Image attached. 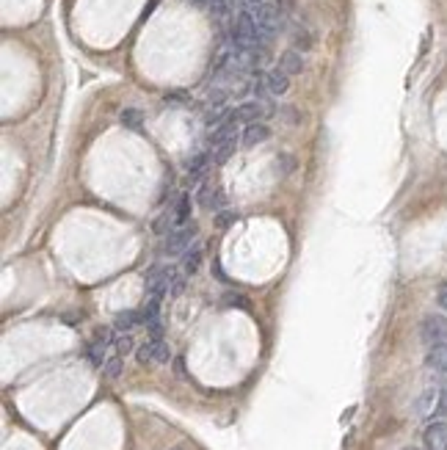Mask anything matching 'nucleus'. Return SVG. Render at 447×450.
Returning a JSON list of instances; mask_svg holds the SVG:
<instances>
[{"label": "nucleus", "mask_w": 447, "mask_h": 450, "mask_svg": "<svg viewBox=\"0 0 447 450\" xmlns=\"http://www.w3.org/2000/svg\"><path fill=\"white\" fill-rule=\"evenodd\" d=\"M196 240V224H182L166 235V254H185Z\"/></svg>", "instance_id": "obj_1"}, {"label": "nucleus", "mask_w": 447, "mask_h": 450, "mask_svg": "<svg viewBox=\"0 0 447 450\" xmlns=\"http://www.w3.org/2000/svg\"><path fill=\"white\" fill-rule=\"evenodd\" d=\"M138 362L141 364H163V362L172 360V351H169V346L163 343V337H152V340H146L141 348H138Z\"/></svg>", "instance_id": "obj_2"}, {"label": "nucleus", "mask_w": 447, "mask_h": 450, "mask_svg": "<svg viewBox=\"0 0 447 450\" xmlns=\"http://www.w3.org/2000/svg\"><path fill=\"white\" fill-rule=\"evenodd\" d=\"M422 340L425 346H447V318L445 315H428L422 320Z\"/></svg>", "instance_id": "obj_3"}, {"label": "nucleus", "mask_w": 447, "mask_h": 450, "mask_svg": "<svg viewBox=\"0 0 447 450\" xmlns=\"http://www.w3.org/2000/svg\"><path fill=\"white\" fill-rule=\"evenodd\" d=\"M252 14H254V20H257V25H260V31H263V36H266V39H270V36L279 31V25H282L279 8H276V6H270V3H260Z\"/></svg>", "instance_id": "obj_4"}, {"label": "nucleus", "mask_w": 447, "mask_h": 450, "mask_svg": "<svg viewBox=\"0 0 447 450\" xmlns=\"http://www.w3.org/2000/svg\"><path fill=\"white\" fill-rule=\"evenodd\" d=\"M263 89L273 94V97H282L284 91L290 89V75L282 69V67H273L270 72H266V78H263Z\"/></svg>", "instance_id": "obj_5"}, {"label": "nucleus", "mask_w": 447, "mask_h": 450, "mask_svg": "<svg viewBox=\"0 0 447 450\" xmlns=\"http://www.w3.org/2000/svg\"><path fill=\"white\" fill-rule=\"evenodd\" d=\"M108 343H111V332H108V329H99V332L94 334V340L89 343V360L94 367H102V364H105V348H108Z\"/></svg>", "instance_id": "obj_6"}, {"label": "nucleus", "mask_w": 447, "mask_h": 450, "mask_svg": "<svg viewBox=\"0 0 447 450\" xmlns=\"http://www.w3.org/2000/svg\"><path fill=\"white\" fill-rule=\"evenodd\" d=\"M425 445L428 450H447V423H431L425 428Z\"/></svg>", "instance_id": "obj_7"}, {"label": "nucleus", "mask_w": 447, "mask_h": 450, "mask_svg": "<svg viewBox=\"0 0 447 450\" xmlns=\"http://www.w3.org/2000/svg\"><path fill=\"white\" fill-rule=\"evenodd\" d=\"M268 125H263V122H252V125H246V130H243V146H257V144H263V141H268Z\"/></svg>", "instance_id": "obj_8"}, {"label": "nucleus", "mask_w": 447, "mask_h": 450, "mask_svg": "<svg viewBox=\"0 0 447 450\" xmlns=\"http://www.w3.org/2000/svg\"><path fill=\"white\" fill-rule=\"evenodd\" d=\"M279 67L287 72V75H301L304 72V55L298 50H284L282 58H279Z\"/></svg>", "instance_id": "obj_9"}, {"label": "nucleus", "mask_w": 447, "mask_h": 450, "mask_svg": "<svg viewBox=\"0 0 447 450\" xmlns=\"http://www.w3.org/2000/svg\"><path fill=\"white\" fill-rule=\"evenodd\" d=\"M263 105L260 102H246V105H240V108H235V119L238 122H243V125H252V122H260L263 119Z\"/></svg>", "instance_id": "obj_10"}, {"label": "nucleus", "mask_w": 447, "mask_h": 450, "mask_svg": "<svg viewBox=\"0 0 447 450\" xmlns=\"http://www.w3.org/2000/svg\"><path fill=\"white\" fill-rule=\"evenodd\" d=\"M235 146H238V133L226 135L224 141L213 144V146H210V155H213V161H216V163H224V161L235 152Z\"/></svg>", "instance_id": "obj_11"}, {"label": "nucleus", "mask_w": 447, "mask_h": 450, "mask_svg": "<svg viewBox=\"0 0 447 450\" xmlns=\"http://www.w3.org/2000/svg\"><path fill=\"white\" fill-rule=\"evenodd\" d=\"M172 213H174V229L188 224V219H191V193H179L174 207H172Z\"/></svg>", "instance_id": "obj_12"}, {"label": "nucleus", "mask_w": 447, "mask_h": 450, "mask_svg": "<svg viewBox=\"0 0 447 450\" xmlns=\"http://www.w3.org/2000/svg\"><path fill=\"white\" fill-rule=\"evenodd\" d=\"M138 323H144V315L138 310H125V313H119V315L114 318V326L119 332H133Z\"/></svg>", "instance_id": "obj_13"}, {"label": "nucleus", "mask_w": 447, "mask_h": 450, "mask_svg": "<svg viewBox=\"0 0 447 450\" xmlns=\"http://www.w3.org/2000/svg\"><path fill=\"white\" fill-rule=\"evenodd\" d=\"M199 202H202V207H205V210H219V207L224 205L221 188H202Z\"/></svg>", "instance_id": "obj_14"}, {"label": "nucleus", "mask_w": 447, "mask_h": 450, "mask_svg": "<svg viewBox=\"0 0 447 450\" xmlns=\"http://www.w3.org/2000/svg\"><path fill=\"white\" fill-rule=\"evenodd\" d=\"M428 367L447 373V346H431L428 348Z\"/></svg>", "instance_id": "obj_15"}, {"label": "nucleus", "mask_w": 447, "mask_h": 450, "mask_svg": "<svg viewBox=\"0 0 447 450\" xmlns=\"http://www.w3.org/2000/svg\"><path fill=\"white\" fill-rule=\"evenodd\" d=\"M199 266H202V246L193 243V246L182 254V271H185V273H196Z\"/></svg>", "instance_id": "obj_16"}, {"label": "nucleus", "mask_w": 447, "mask_h": 450, "mask_svg": "<svg viewBox=\"0 0 447 450\" xmlns=\"http://www.w3.org/2000/svg\"><path fill=\"white\" fill-rule=\"evenodd\" d=\"M119 119H122V125H125V128H130V130H138V128L144 125V114H141V111H135V108H125Z\"/></svg>", "instance_id": "obj_17"}, {"label": "nucleus", "mask_w": 447, "mask_h": 450, "mask_svg": "<svg viewBox=\"0 0 447 450\" xmlns=\"http://www.w3.org/2000/svg\"><path fill=\"white\" fill-rule=\"evenodd\" d=\"M207 163H210V155H205V152L196 155V158L188 163V175H191V177H202L205 169H207Z\"/></svg>", "instance_id": "obj_18"}, {"label": "nucleus", "mask_w": 447, "mask_h": 450, "mask_svg": "<svg viewBox=\"0 0 447 450\" xmlns=\"http://www.w3.org/2000/svg\"><path fill=\"white\" fill-rule=\"evenodd\" d=\"M102 373L108 376V379H116V376H122V357L116 354V357H111V360L102 364Z\"/></svg>", "instance_id": "obj_19"}, {"label": "nucleus", "mask_w": 447, "mask_h": 450, "mask_svg": "<svg viewBox=\"0 0 447 450\" xmlns=\"http://www.w3.org/2000/svg\"><path fill=\"white\" fill-rule=\"evenodd\" d=\"M238 221V213L235 210H219L216 213V224L219 226H229V224H235Z\"/></svg>", "instance_id": "obj_20"}, {"label": "nucleus", "mask_w": 447, "mask_h": 450, "mask_svg": "<svg viewBox=\"0 0 447 450\" xmlns=\"http://www.w3.org/2000/svg\"><path fill=\"white\" fill-rule=\"evenodd\" d=\"M116 351H119V357H125V354H130V351H133V340H130V334H128V332L116 340Z\"/></svg>", "instance_id": "obj_21"}, {"label": "nucleus", "mask_w": 447, "mask_h": 450, "mask_svg": "<svg viewBox=\"0 0 447 450\" xmlns=\"http://www.w3.org/2000/svg\"><path fill=\"white\" fill-rule=\"evenodd\" d=\"M439 414H447V373L442 376V384H439Z\"/></svg>", "instance_id": "obj_22"}, {"label": "nucleus", "mask_w": 447, "mask_h": 450, "mask_svg": "<svg viewBox=\"0 0 447 450\" xmlns=\"http://www.w3.org/2000/svg\"><path fill=\"white\" fill-rule=\"evenodd\" d=\"M439 304H442V310H447V282L442 285V290H439Z\"/></svg>", "instance_id": "obj_23"}, {"label": "nucleus", "mask_w": 447, "mask_h": 450, "mask_svg": "<svg viewBox=\"0 0 447 450\" xmlns=\"http://www.w3.org/2000/svg\"><path fill=\"white\" fill-rule=\"evenodd\" d=\"M403 450H417V448H403Z\"/></svg>", "instance_id": "obj_24"}]
</instances>
